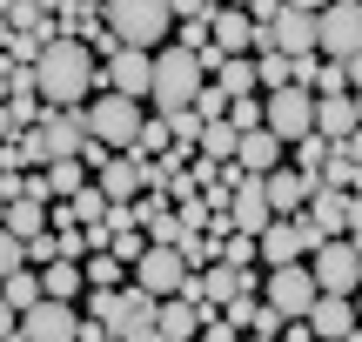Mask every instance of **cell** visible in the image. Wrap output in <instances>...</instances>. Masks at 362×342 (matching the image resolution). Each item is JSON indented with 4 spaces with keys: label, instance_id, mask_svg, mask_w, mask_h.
I'll return each instance as SVG.
<instances>
[{
    "label": "cell",
    "instance_id": "obj_23",
    "mask_svg": "<svg viewBox=\"0 0 362 342\" xmlns=\"http://www.w3.org/2000/svg\"><path fill=\"white\" fill-rule=\"evenodd\" d=\"M0 302H7L13 316H27V309L40 302V276H34V269H13V276H0Z\"/></svg>",
    "mask_w": 362,
    "mask_h": 342
},
{
    "label": "cell",
    "instance_id": "obj_33",
    "mask_svg": "<svg viewBox=\"0 0 362 342\" xmlns=\"http://www.w3.org/2000/svg\"><path fill=\"white\" fill-rule=\"evenodd\" d=\"M188 114H194V121H221V114H228V94H221L215 81H202V94L188 101Z\"/></svg>",
    "mask_w": 362,
    "mask_h": 342
},
{
    "label": "cell",
    "instance_id": "obj_38",
    "mask_svg": "<svg viewBox=\"0 0 362 342\" xmlns=\"http://www.w3.org/2000/svg\"><path fill=\"white\" fill-rule=\"evenodd\" d=\"M27 7H34V13H40V20H54V13H61V7H67V0H27Z\"/></svg>",
    "mask_w": 362,
    "mask_h": 342
},
{
    "label": "cell",
    "instance_id": "obj_31",
    "mask_svg": "<svg viewBox=\"0 0 362 342\" xmlns=\"http://www.w3.org/2000/svg\"><path fill=\"white\" fill-rule=\"evenodd\" d=\"M215 262H228V269H255V235H242V228L215 235Z\"/></svg>",
    "mask_w": 362,
    "mask_h": 342
},
{
    "label": "cell",
    "instance_id": "obj_7",
    "mask_svg": "<svg viewBox=\"0 0 362 342\" xmlns=\"http://www.w3.org/2000/svg\"><path fill=\"white\" fill-rule=\"evenodd\" d=\"M255 295H262L282 322H302V316H309V302H315L322 289L309 282V262H282V269H262V289H255Z\"/></svg>",
    "mask_w": 362,
    "mask_h": 342
},
{
    "label": "cell",
    "instance_id": "obj_28",
    "mask_svg": "<svg viewBox=\"0 0 362 342\" xmlns=\"http://www.w3.org/2000/svg\"><path fill=\"white\" fill-rule=\"evenodd\" d=\"M61 208L74 215V228H94V222H101V215H107V195H101V188H94V182H81L74 195L61 201Z\"/></svg>",
    "mask_w": 362,
    "mask_h": 342
},
{
    "label": "cell",
    "instance_id": "obj_42",
    "mask_svg": "<svg viewBox=\"0 0 362 342\" xmlns=\"http://www.w3.org/2000/svg\"><path fill=\"white\" fill-rule=\"evenodd\" d=\"M0 222H7V201H0Z\"/></svg>",
    "mask_w": 362,
    "mask_h": 342
},
{
    "label": "cell",
    "instance_id": "obj_24",
    "mask_svg": "<svg viewBox=\"0 0 362 342\" xmlns=\"http://www.w3.org/2000/svg\"><path fill=\"white\" fill-rule=\"evenodd\" d=\"M208 81H215V88L228 94V101H242V94H255V67H248V54H228V61H221V67H215Z\"/></svg>",
    "mask_w": 362,
    "mask_h": 342
},
{
    "label": "cell",
    "instance_id": "obj_15",
    "mask_svg": "<svg viewBox=\"0 0 362 342\" xmlns=\"http://www.w3.org/2000/svg\"><path fill=\"white\" fill-rule=\"evenodd\" d=\"M322 141H356V128H362V107H356V94H315V121H309Z\"/></svg>",
    "mask_w": 362,
    "mask_h": 342
},
{
    "label": "cell",
    "instance_id": "obj_43",
    "mask_svg": "<svg viewBox=\"0 0 362 342\" xmlns=\"http://www.w3.org/2000/svg\"><path fill=\"white\" fill-rule=\"evenodd\" d=\"M81 7H101V0H81Z\"/></svg>",
    "mask_w": 362,
    "mask_h": 342
},
{
    "label": "cell",
    "instance_id": "obj_10",
    "mask_svg": "<svg viewBox=\"0 0 362 342\" xmlns=\"http://www.w3.org/2000/svg\"><path fill=\"white\" fill-rule=\"evenodd\" d=\"M148 61L155 54H141V47H115V54H101V67H94V94H128V101H148Z\"/></svg>",
    "mask_w": 362,
    "mask_h": 342
},
{
    "label": "cell",
    "instance_id": "obj_4",
    "mask_svg": "<svg viewBox=\"0 0 362 342\" xmlns=\"http://www.w3.org/2000/svg\"><path fill=\"white\" fill-rule=\"evenodd\" d=\"M81 114H88V134H94V141H101L107 155H121V148H134L148 107L128 101V94H107V88H101V94H88V107H81Z\"/></svg>",
    "mask_w": 362,
    "mask_h": 342
},
{
    "label": "cell",
    "instance_id": "obj_27",
    "mask_svg": "<svg viewBox=\"0 0 362 342\" xmlns=\"http://www.w3.org/2000/svg\"><path fill=\"white\" fill-rule=\"evenodd\" d=\"M0 228H7V235H21V242L40 235V228H47V201H27V195L7 201V222H0Z\"/></svg>",
    "mask_w": 362,
    "mask_h": 342
},
{
    "label": "cell",
    "instance_id": "obj_11",
    "mask_svg": "<svg viewBox=\"0 0 362 342\" xmlns=\"http://www.w3.org/2000/svg\"><path fill=\"white\" fill-rule=\"evenodd\" d=\"M302 215H309L315 235H356V228H362V201H356V195H342V188H322V182L309 188Z\"/></svg>",
    "mask_w": 362,
    "mask_h": 342
},
{
    "label": "cell",
    "instance_id": "obj_3",
    "mask_svg": "<svg viewBox=\"0 0 362 342\" xmlns=\"http://www.w3.org/2000/svg\"><path fill=\"white\" fill-rule=\"evenodd\" d=\"M202 67H194L188 47H175V40H161L155 61H148V101H155V114H175V107H188L194 94H202Z\"/></svg>",
    "mask_w": 362,
    "mask_h": 342
},
{
    "label": "cell",
    "instance_id": "obj_13",
    "mask_svg": "<svg viewBox=\"0 0 362 342\" xmlns=\"http://www.w3.org/2000/svg\"><path fill=\"white\" fill-rule=\"evenodd\" d=\"M74 322H81L74 302H47V295H40V302L21 316V336L27 342H74Z\"/></svg>",
    "mask_w": 362,
    "mask_h": 342
},
{
    "label": "cell",
    "instance_id": "obj_19",
    "mask_svg": "<svg viewBox=\"0 0 362 342\" xmlns=\"http://www.w3.org/2000/svg\"><path fill=\"white\" fill-rule=\"evenodd\" d=\"M309 175H296V168H269L262 175V201H269V215H302V201H309Z\"/></svg>",
    "mask_w": 362,
    "mask_h": 342
},
{
    "label": "cell",
    "instance_id": "obj_25",
    "mask_svg": "<svg viewBox=\"0 0 362 342\" xmlns=\"http://www.w3.org/2000/svg\"><path fill=\"white\" fill-rule=\"evenodd\" d=\"M309 94H356V61H315Z\"/></svg>",
    "mask_w": 362,
    "mask_h": 342
},
{
    "label": "cell",
    "instance_id": "obj_22",
    "mask_svg": "<svg viewBox=\"0 0 362 342\" xmlns=\"http://www.w3.org/2000/svg\"><path fill=\"white\" fill-rule=\"evenodd\" d=\"M34 276H40V295H47V302H81V289H88V282H81V262H67V255L40 262Z\"/></svg>",
    "mask_w": 362,
    "mask_h": 342
},
{
    "label": "cell",
    "instance_id": "obj_16",
    "mask_svg": "<svg viewBox=\"0 0 362 342\" xmlns=\"http://www.w3.org/2000/svg\"><path fill=\"white\" fill-rule=\"evenodd\" d=\"M302 322H309L315 342H342V336H356V309H349V295H315Z\"/></svg>",
    "mask_w": 362,
    "mask_h": 342
},
{
    "label": "cell",
    "instance_id": "obj_40",
    "mask_svg": "<svg viewBox=\"0 0 362 342\" xmlns=\"http://www.w3.org/2000/svg\"><path fill=\"white\" fill-rule=\"evenodd\" d=\"M7 40H13V20H7V13H0V47H7Z\"/></svg>",
    "mask_w": 362,
    "mask_h": 342
},
{
    "label": "cell",
    "instance_id": "obj_44",
    "mask_svg": "<svg viewBox=\"0 0 362 342\" xmlns=\"http://www.w3.org/2000/svg\"><path fill=\"white\" fill-rule=\"evenodd\" d=\"M0 7H13V0H0Z\"/></svg>",
    "mask_w": 362,
    "mask_h": 342
},
{
    "label": "cell",
    "instance_id": "obj_8",
    "mask_svg": "<svg viewBox=\"0 0 362 342\" xmlns=\"http://www.w3.org/2000/svg\"><path fill=\"white\" fill-rule=\"evenodd\" d=\"M315 228H309V215H275L269 228L255 235V262L262 269H282V262H309V249H315Z\"/></svg>",
    "mask_w": 362,
    "mask_h": 342
},
{
    "label": "cell",
    "instance_id": "obj_20",
    "mask_svg": "<svg viewBox=\"0 0 362 342\" xmlns=\"http://www.w3.org/2000/svg\"><path fill=\"white\" fill-rule=\"evenodd\" d=\"M315 182H322V188H342V195H356V188H362V141H336Z\"/></svg>",
    "mask_w": 362,
    "mask_h": 342
},
{
    "label": "cell",
    "instance_id": "obj_9",
    "mask_svg": "<svg viewBox=\"0 0 362 342\" xmlns=\"http://www.w3.org/2000/svg\"><path fill=\"white\" fill-rule=\"evenodd\" d=\"M309 121H315V94H309V88H275V94H262V128H269L282 148L302 141Z\"/></svg>",
    "mask_w": 362,
    "mask_h": 342
},
{
    "label": "cell",
    "instance_id": "obj_29",
    "mask_svg": "<svg viewBox=\"0 0 362 342\" xmlns=\"http://www.w3.org/2000/svg\"><path fill=\"white\" fill-rule=\"evenodd\" d=\"M194 155H202V161H228V155H235V128H228V121H202Z\"/></svg>",
    "mask_w": 362,
    "mask_h": 342
},
{
    "label": "cell",
    "instance_id": "obj_2",
    "mask_svg": "<svg viewBox=\"0 0 362 342\" xmlns=\"http://www.w3.org/2000/svg\"><path fill=\"white\" fill-rule=\"evenodd\" d=\"M101 27L115 34V47L155 54L175 34V13H168V0H101Z\"/></svg>",
    "mask_w": 362,
    "mask_h": 342
},
{
    "label": "cell",
    "instance_id": "obj_32",
    "mask_svg": "<svg viewBox=\"0 0 362 342\" xmlns=\"http://www.w3.org/2000/svg\"><path fill=\"white\" fill-rule=\"evenodd\" d=\"M288 148H296V175H309V182H315V175H322V161H329V148H336V141H322V134H302V141H288Z\"/></svg>",
    "mask_w": 362,
    "mask_h": 342
},
{
    "label": "cell",
    "instance_id": "obj_1",
    "mask_svg": "<svg viewBox=\"0 0 362 342\" xmlns=\"http://www.w3.org/2000/svg\"><path fill=\"white\" fill-rule=\"evenodd\" d=\"M94 54L81 47V40H67V34H54L47 47L34 54V101L40 107H88V94H94Z\"/></svg>",
    "mask_w": 362,
    "mask_h": 342
},
{
    "label": "cell",
    "instance_id": "obj_18",
    "mask_svg": "<svg viewBox=\"0 0 362 342\" xmlns=\"http://www.w3.org/2000/svg\"><path fill=\"white\" fill-rule=\"evenodd\" d=\"M235 168H242V175H269V168H282V141H275V134L269 128H242V134H235Z\"/></svg>",
    "mask_w": 362,
    "mask_h": 342
},
{
    "label": "cell",
    "instance_id": "obj_5",
    "mask_svg": "<svg viewBox=\"0 0 362 342\" xmlns=\"http://www.w3.org/2000/svg\"><path fill=\"white\" fill-rule=\"evenodd\" d=\"M309 282L322 295H356L362 282V255H356V235H322L309 249Z\"/></svg>",
    "mask_w": 362,
    "mask_h": 342
},
{
    "label": "cell",
    "instance_id": "obj_12",
    "mask_svg": "<svg viewBox=\"0 0 362 342\" xmlns=\"http://www.w3.org/2000/svg\"><path fill=\"white\" fill-rule=\"evenodd\" d=\"M181 276H188V269H181V255H175V249H161V242H148V249L128 262V282H134L141 295H155V302L181 289Z\"/></svg>",
    "mask_w": 362,
    "mask_h": 342
},
{
    "label": "cell",
    "instance_id": "obj_45",
    "mask_svg": "<svg viewBox=\"0 0 362 342\" xmlns=\"http://www.w3.org/2000/svg\"><path fill=\"white\" fill-rule=\"evenodd\" d=\"M0 67H7V61H0Z\"/></svg>",
    "mask_w": 362,
    "mask_h": 342
},
{
    "label": "cell",
    "instance_id": "obj_26",
    "mask_svg": "<svg viewBox=\"0 0 362 342\" xmlns=\"http://www.w3.org/2000/svg\"><path fill=\"white\" fill-rule=\"evenodd\" d=\"M168 148H175V134H168V114H141V134H134V148H128V155L155 161V155H168Z\"/></svg>",
    "mask_w": 362,
    "mask_h": 342
},
{
    "label": "cell",
    "instance_id": "obj_6",
    "mask_svg": "<svg viewBox=\"0 0 362 342\" xmlns=\"http://www.w3.org/2000/svg\"><path fill=\"white\" fill-rule=\"evenodd\" d=\"M315 61H362V7L356 0H329L315 13Z\"/></svg>",
    "mask_w": 362,
    "mask_h": 342
},
{
    "label": "cell",
    "instance_id": "obj_34",
    "mask_svg": "<svg viewBox=\"0 0 362 342\" xmlns=\"http://www.w3.org/2000/svg\"><path fill=\"white\" fill-rule=\"evenodd\" d=\"M175 255H181V269H208L215 262V235H181Z\"/></svg>",
    "mask_w": 362,
    "mask_h": 342
},
{
    "label": "cell",
    "instance_id": "obj_39",
    "mask_svg": "<svg viewBox=\"0 0 362 342\" xmlns=\"http://www.w3.org/2000/svg\"><path fill=\"white\" fill-rule=\"evenodd\" d=\"M13 329H21V316H13V309H7V302H0V342H7Z\"/></svg>",
    "mask_w": 362,
    "mask_h": 342
},
{
    "label": "cell",
    "instance_id": "obj_37",
    "mask_svg": "<svg viewBox=\"0 0 362 342\" xmlns=\"http://www.w3.org/2000/svg\"><path fill=\"white\" fill-rule=\"evenodd\" d=\"M275 329H282V316H275V309H269V302H262V309H255V322H248V329H242V336H275Z\"/></svg>",
    "mask_w": 362,
    "mask_h": 342
},
{
    "label": "cell",
    "instance_id": "obj_30",
    "mask_svg": "<svg viewBox=\"0 0 362 342\" xmlns=\"http://www.w3.org/2000/svg\"><path fill=\"white\" fill-rule=\"evenodd\" d=\"M40 175H47V195H54V201H67V195H74L81 182H88V168H81L74 155H67V161H47Z\"/></svg>",
    "mask_w": 362,
    "mask_h": 342
},
{
    "label": "cell",
    "instance_id": "obj_17",
    "mask_svg": "<svg viewBox=\"0 0 362 342\" xmlns=\"http://www.w3.org/2000/svg\"><path fill=\"white\" fill-rule=\"evenodd\" d=\"M208 47L215 54H248L255 47V27L242 7H208Z\"/></svg>",
    "mask_w": 362,
    "mask_h": 342
},
{
    "label": "cell",
    "instance_id": "obj_35",
    "mask_svg": "<svg viewBox=\"0 0 362 342\" xmlns=\"http://www.w3.org/2000/svg\"><path fill=\"white\" fill-rule=\"evenodd\" d=\"M221 121H228L235 134H242V128H262V101H255V94H242V101H228V114H221Z\"/></svg>",
    "mask_w": 362,
    "mask_h": 342
},
{
    "label": "cell",
    "instance_id": "obj_41",
    "mask_svg": "<svg viewBox=\"0 0 362 342\" xmlns=\"http://www.w3.org/2000/svg\"><path fill=\"white\" fill-rule=\"evenodd\" d=\"M215 7H248V0H215Z\"/></svg>",
    "mask_w": 362,
    "mask_h": 342
},
{
    "label": "cell",
    "instance_id": "obj_36",
    "mask_svg": "<svg viewBox=\"0 0 362 342\" xmlns=\"http://www.w3.org/2000/svg\"><path fill=\"white\" fill-rule=\"evenodd\" d=\"M13 269H27V262H21V235L0 228V276H13Z\"/></svg>",
    "mask_w": 362,
    "mask_h": 342
},
{
    "label": "cell",
    "instance_id": "obj_14",
    "mask_svg": "<svg viewBox=\"0 0 362 342\" xmlns=\"http://www.w3.org/2000/svg\"><path fill=\"white\" fill-rule=\"evenodd\" d=\"M141 175H148V161H141V155H128V148H121V155H107L101 168L88 175V182L101 188L107 201H134V195H141Z\"/></svg>",
    "mask_w": 362,
    "mask_h": 342
},
{
    "label": "cell",
    "instance_id": "obj_21",
    "mask_svg": "<svg viewBox=\"0 0 362 342\" xmlns=\"http://www.w3.org/2000/svg\"><path fill=\"white\" fill-rule=\"evenodd\" d=\"M155 329H161V342H194L202 336V316H194V302H181V295H161L155 302Z\"/></svg>",
    "mask_w": 362,
    "mask_h": 342
}]
</instances>
